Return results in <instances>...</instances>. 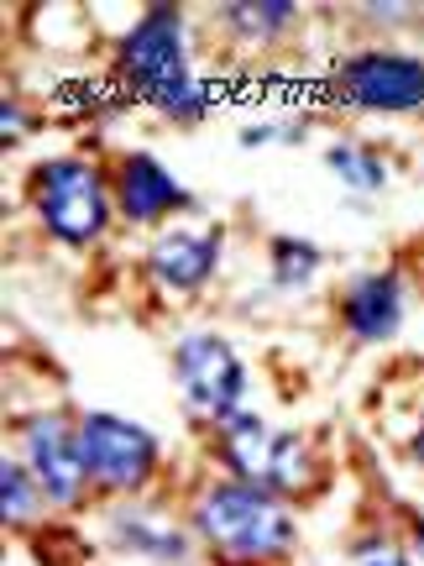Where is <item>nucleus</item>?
<instances>
[{"label":"nucleus","mask_w":424,"mask_h":566,"mask_svg":"<svg viewBox=\"0 0 424 566\" xmlns=\"http://www.w3.org/2000/svg\"><path fill=\"white\" fill-rule=\"evenodd\" d=\"M189 525L210 551H221L225 562L242 566H273L288 562L294 546H299V520L294 509L283 504L278 493H267L257 483H210L194 499V514Z\"/></svg>","instance_id":"obj_1"},{"label":"nucleus","mask_w":424,"mask_h":566,"mask_svg":"<svg viewBox=\"0 0 424 566\" xmlns=\"http://www.w3.org/2000/svg\"><path fill=\"white\" fill-rule=\"evenodd\" d=\"M110 184L95 163L84 158H47L32 174V210L42 231L63 247H95L110 226Z\"/></svg>","instance_id":"obj_2"},{"label":"nucleus","mask_w":424,"mask_h":566,"mask_svg":"<svg viewBox=\"0 0 424 566\" xmlns=\"http://www.w3.org/2000/svg\"><path fill=\"white\" fill-rule=\"evenodd\" d=\"M330 90L362 116H409V111H424V59L393 53V48H362L336 63Z\"/></svg>","instance_id":"obj_3"},{"label":"nucleus","mask_w":424,"mask_h":566,"mask_svg":"<svg viewBox=\"0 0 424 566\" xmlns=\"http://www.w3.org/2000/svg\"><path fill=\"white\" fill-rule=\"evenodd\" d=\"M80 446H84L89 483L100 493H121V499L141 493L162 462V446L147 424H131L121 415H105V409L80 415Z\"/></svg>","instance_id":"obj_4"},{"label":"nucleus","mask_w":424,"mask_h":566,"mask_svg":"<svg viewBox=\"0 0 424 566\" xmlns=\"http://www.w3.org/2000/svg\"><path fill=\"white\" fill-rule=\"evenodd\" d=\"M173 373H179L183 405L194 409L210 430L246 409V367L236 357V346L215 336V331H189L173 346Z\"/></svg>","instance_id":"obj_5"},{"label":"nucleus","mask_w":424,"mask_h":566,"mask_svg":"<svg viewBox=\"0 0 424 566\" xmlns=\"http://www.w3.org/2000/svg\"><path fill=\"white\" fill-rule=\"evenodd\" d=\"M21 462L38 478L47 509H74L89 493V467H84L80 446V420L68 409H47L21 424Z\"/></svg>","instance_id":"obj_6"},{"label":"nucleus","mask_w":424,"mask_h":566,"mask_svg":"<svg viewBox=\"0 0 424 566\" xmlns=\"http://www.w3.org/2000/svg\"><path fill=\"white\" fill-rule=\"evenodd\" d=\"M225 252V231L221 226H173V231H158V242L147 247V283L168 294V300H189L200 294L204 283L215 279Z\"/></svg>","instance_id":"obj_7"},{"label":"nucleus","mask_w":424,"mask_h":566,"mask_svg":"<svg viewBox=\"0 0 424 566\" xmlns=\"http://www.w3.org/2000/svg\"><path fill=\"white\" fill-rule=\"evenodd\" d=\"M116 69H121V80L137 90L141 101H147L162 80H173L179 69H189V63H183V11L179 6H152L121 38Z\"/></svg>","instance_id":"obj_8"},{"label":"nucleus","mask_w":424,"mask_h":566,"mask_svg":"<svg viewBox=\"0 0 424 566\" xmlns=\"http://www.w3.org/2000/svg\"><path fill=\"white\" fill-rule=\"evenodd\" d=\"M110 189H116V210L131 226H162L173 221L179 210H194V195L152 153H126L116 163V184Z\"/></svg>","instance_id":"obj_9"},{"label":"nucleus","mask_w":424,"mask_h":566,"mask_svg":"<svg viewBox=\"0 0 424 566\" xmlns=\"http://www.w3.org/2000/svg\"><path fill=\"white\" fill-rule=\"evenodd\" d=\"M341 325L351 342L362 346H383L399 336V325H404V283L393 268H378V273H357V279L341 289Z\"/></svg>","instance_id":"obj_10"},{"label":"nucleus","mask_w":424,"mask_h":566,"mask_svg":"<svg viewBox=\"0 0 424 566\" xmlns=\"http://www.w3.org/2000/svg\"><path fill=\"white\" fill-rule=\"evenodd\" d=\"M273 451H278V430H267L252 409L231 415L225 424H215V457L231 478L242 483H257L267 488L273 483Z\"/></svg>","instance_id":"obj_11"},{"label":"nucleus","mask_w":424,"mask_h":566,"mask_svg":"<svg viewBox=\"0 0 424 566\" xmlns=\"http://www.w3.org/2000/svg\"><path fill=\"white\" fill-rule=\"evenodd\" d=\"M221 32L242 48H273L278 38H288L299 27V6L288 0H242V6H221Z\"/></svg>","instance_id":"obj_12"},{"label":"nucleus","mask_w":424,"mask_h":566,"mask_svg":"<svg viewBox=\"0 0 424 566\" xmlns=\"http://www.w3.org/2000/svg\"><path fill=\"white\" fill-rule=\"evenodd\" d=\"M110 535L121 551H137V556H152V562H183L189 556V541L183 530L162 525L152 514H137V509H116L110 514Z\"/></svg>","instance_id":"obj_13"},{"label":"nucleus","mask_w":424,"mask_h":566,"mask_svg":"<svg viewBox=\"0 0 424 566\" xmlns=\"http://www.w3.org/2000/svg\"><path fill=\"white\" fill-rule=\"evenodd\" d=\"M42 488L38 478L26 472V462H0V514L11 530H38V514H42Z\"/></svg>","instance_id":"obj_14"},{"label":"nucleus","mask_w":424,"mask_h":566,"mask_svg":"<svg viewBox=\"0 0 424 566\" xmlns=\"http://www.w3.org/2000/svg\"><path fill=\"white\" fill-rule=\"evenodd\" d=\"M325 168L330 174H341L351 189H362V195H383L388 189V163L372 153V147H357V142H336V147H325Z\"/></svg>","instance_id":"obj_15"},{"label":"nucleus","mask_w":424,"mask_h":566,"mask_svg":"<svg viewBox=\"0 0 424 566\" xmlns=\"http://www.w3.org/2000/svg\"><path fill=\"white\" fill-rule=\"evenodd\" d=\"M267 252H273V283H278L283 294L309 289L315 273H320V247L315 242H299V237H273Z\"/></svg>","instance_id":"obj_16"},{"label":"nucleus","mask_w":424,"mask_h":566,"mask_svg":"<svg viewBox=\"0 0 424 566\" xmlns=\"http://www.w3.org/2000/svg\"><path fill=\"white\" fill-rule=\"evenodd\" d=\"M147 105H152L158 116H168V122H200L210 95H204V80L194 69H179L173 80H162L158 90L147 95Z\"/></svg>","instance_id":"obj_17"},{"label":"nucleus","mask_w":424,"mask_h":566,"mask_svg":"<svg viewBox=\"0 0 424 566\" xmlns=\"http://www.w3.org/2000/svg\"><path fill=\"white\" fill-rule=\"evenodd\" d=\"M351 566H414V556H409L404 546H393V541H367V546H357V562Z\"/></svg>","instance_id":"obj_18"},{"label":"nucleus","mask_w":424,"mask_h":566,"mask_svg":"<svg viewBox=\"0 0 424 566\" xmlns=\"http://www.w3.org/2000/svg\"><path fill=\"white\" fill-rule=\"evenodd\" d=\"M26 126H32V122L21 116V105H17V101L0 105V132H6V142H21V137H26Z\"/></svg>","instance_id":"obj_19"},{"label":"nucleus","mask_w":424,"mask_h":566,"mask_svg":"<svg viewBox=\"0 0 424 566\" xmlns=\"http://www.w3.org/2000/svg\"><path fill=\"white\" fill-rule=\"evenodd\" d=\"M263 142H278V126H242V147H263Z\"/></svg>","instance_id":"obj_20"},{"label":"nucleus","mask_w":424,"mask_h":566,"mask_svg":"<svg viewBox=\"0 0 424 566\" xmlns=\"http://www.w3.org/2000/svg\"><path fill=\"white\" fill-rule=\"evenodd\" d=\"M367 17H378L383 27H399L393 17H409V6H367Z\"/></svg>","instance_id":"obj_21"},{"label":"nucleus","mask_w":424,"mask_h":566,"mask_svg":"<svg viewBox=\"0 0 424 566\" xmlns=\"http://www.w3.org/2000/svg\"><path fill=\"white\" fill-rule=\"evenodd\" d=\"M304 137H309V126L304 122H283L278 126V142H304Z\"/></svg>","instance_id":"obj_22"},{"label":"nucleus","mask_w":424,"mask_h":566,"mask_svg":"<svg viewBox=\"0 0 424 566\" xmlns=\"http://www.w3.org/2000/svg\"><path fill=\"white\" fill-rule=\"evenodd\" d=\"M409 451H414V462L424 467V415H420V430H414V446H409Z\"/></svg>","instance_id":"obj_23"},{"label":"nucleus","mask_w":424,"mask_h":566,"mask_svg":"<svg viewBox=\"0 0 424 566\" xmlns=\"http://www.w3.org/2000/svg\"><path fill=\"white\" fill-rule=\"evenodd\" d=\"M414 556H420V562H424V520H420V525H414Z\"/></svg>","instance_id":"obj_24"}]
</instances>
